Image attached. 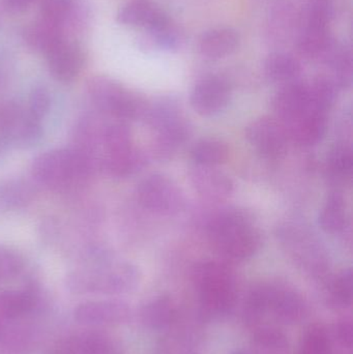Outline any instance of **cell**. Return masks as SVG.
<instances>
[{"label": "cell", "mask_w": 353, "mask_h": 354, "mask_svg": "<svg viewBox=\"0 0 353 354\" xmlns=\"http://www.w3.org/2000/svg\"><path fill=\"white\" fill-rule=\"evenodd\" d=\"M153 132V151L159 159L165 160L188 142L192 135V126L182 113L158 127Z\"/></svg>", "instance_id": "cell-17"}, {"label": "cell", "mask_w": 353, "mask_h": 354, "mask_svg": "<svg viewBox=\"0 0 353 354\" xmlns=\"http://www.w3.org/2000/svg\"><path fill=\"white\" fill-rule=\"evenodd\" d=\"M318 224L323 232L340 235L345 232L350 224L347 206L340 192H332L327 196L318 216Z\"/></svg>", "instance_id": "cell-21"}, {"label": "cell", "mask_w": 353, "mask_h": 354, "mask_svg": "<svg viewBox=\"0 0 353 354\" xmlns=\"http://www.w3.org/2000/svg\"><path fill=\"white\" fill-rule=\"evenodd\" d=\"M325 171L332 180L337 183H344L352 178L353 153L350 145L338 143L330 149L325 159Z\"/></svg>", "instance_id": "cell-30"}, {"label": "cell", "mask_w": 353, "mask_h": 354, "mask_svg": "<svg viewBox=\"0 0 353 354\" xmlns=\"http://www.w3.org/2000/svg\"><path fill=\"white\" fill-rule=\"evenodd\" d=\"M246 137L251 147L265 159L280 160L287 153V132L275 118L265 116L253 120L247 127Z\"/></svg>", "instance_id": "cell-8"}, {"label": "cell", "mask_w": 353, "mask_h": 354, "mask_svg": "<svg viewBox=\"0 0 353 354\" xmlns=\"http://www.w3.org/2000/svg\"><path fill=\"white\" fill-rule=\"evenodd\" d=\"M75 319L87 326H117L130 319L131 308L117 299L86 301L75 309Z\"/></svg>", "instance_id": "cell-10"}, {"label": "cell", "mask_w": 353, "mask_h": 354, "mask_svg": "<svg viewBox=\"0 0 353 354\" xmlns=\"http://www.w3.org/2000/svg\"><path fill=\"white\" fill-rule=\"evenodd\" d=\"M231 354H252L251 351H246V349H238V351H234Z\"/></svg>", "instance_id": "cell-41"}, {"label": "cell", "mask_w": 353, "mask_h": 354, "mask_svg": "<svg viewBox=\"0 0 353 354\" xmlns=\"http://www.w3.org/2000/svg\"><path fill=\"white\" fill-rule=\"evenodd\" d=\"M252 354H288L289 341L279 328L259 326L254 328L252 336Z\"/></svg>", "instance_id": "cell-25"}, {"label": "cell", "mask_w": 353, "mask_h": 354, "mask_svg": "<svg viewBox=\"0 0 353 354\" xmlns=\"http://www.w3.org/2000/svg\"><path fill=\"white\" fill-rule=\"evenodd\" d=\"M147 163V158L140 149L133 145L115 153L105 156L99 161V169L115 178H126L139 174Z\"/></svg>", "instance_id": "cell-18"}, {"label": "cell", "mask_w": 353, "mask_h": 354, "mask_svg": "<svg viewBox=\"0 0 353 354\" xmlns=\"http://www.w3.org/2000/svg\"><path fill=\"white\" fill-rule=\"evenodd\" d=\"M269 313V284H261L251 289L245 299L242 320L248 328L260 326Z\"/></svg>", "instance_id": "cell-27"}, {"label": "cell", "mask_w": 353, "mask_h": 354, "mask_svg": "<svg viewBox=\"0 0 353 354\" xmlns=\"http://www.w3.org/2000/svg\"><path fill=\"white\" fill-rule=\"evenodd\" d=\"M37 305L32 292L24 290H6L0 292V320L17 319L30 313Z\"/></svg>", "instance_id": "cell-26"}, {"label": "cell", "mask_w": 353, "mask_h": 354, "mask_svg": "<svg viewBox=\"0 0 353 354\" xmlns=\"http://www.w3.org/2000/svg\"><path fill=\"white\" fill-rule=\"evenodd\" d=\"M140 282L135 264L103 253L68 274L66 287L74 295H122L136 290Z\"/></svg>", "instance_id": "cell-1"}, {"label": "cell", "mask_w": 353, "mask_h": 354, "mask_svg": "<svg viewBox=\"0 0 353 354\" xmlns=\"http://www.w3.org/2000/svg\"><path fill=\"white\" fill-rule=\"evenodd\" d=\"M283 126L292 142L300 147H312L321 142L327 133V113L310 108Z\"/></svg>", "instance_id": "cell-16"}, {"label": "cell", "mask_w": 353, "mask_h": 354, "mask_svg": "<svg viewBox=\"0 0 353 354\" xmlns=\"http://www.w3.org/2000/svg\"><path fill=\"white\" fill-rule=\"evenodd\" d=\"M23 37L27 47L47 55L55 46L66 39V35L60 25L41 17L25 28Z\"/></svg>", "instance_id": "cell-19"}, {"label": "cell", "mask_w": 353, "mask_h": 354, "mask_svg": "<svg viewBox=\"0 0 353 354\" xmlns=\"http://www.w3.org/2000/svg\"><path fill=\"white\" fill-rule=\"evenodd\" d=\"M33 191L28 183L10 181L0 185V206L6 208L20 207L32 197Z\"/></svg>", "instance_id": "cell-35"}, {"label": "cell", "mask_w": 353, "mask_h": 354, "mask_svg": "<svg viewBox=\"0 0 353 354\" xmlns=\"http://www.w3.org/2000/svg\"><path fill=\"white\" fill-rule=\"evenodd\" d=\"M308 307L304 297L294 289L269 284V313L287 326L300 324L306 317Z\"/></svg>", "instance_id": "cell-13"}, {"label": "cell", "mask_w": 353, "mask_h": 354, "mask_svg": "<svg viewBox=\"0 0 353 354\" xmlns=\"http://www.w3.org/2000/svg\"><path fill=\"white\" fill-rule=\"evenodd\" d=\"M149 35L151 41L161 49L171 51L180 47V35L172 22L168 23L161 28L151 31Z\"/></svg>", "instance_id": "cell-37"}, {"label": "cell", "mask_w": 353, "mask_h": 354, "mask_svg": "<svg viewBox=\"0 0 353 354\" xmlns=\"http://www.w3.org/2000/svg\"><path fill=\"white\" fill-rule=\"evenodd\" d=\"M231 97V87L223 77L207 75L199 79L191 91L190 103L201 116L218 115L227 107Z\"/></svg>", "instance_id": "cell-9"}, {"label": "cell", "mask_w": 353, "mask_h": 354, "mask_svg": "<svg viewBox=\"0 0 353 354\" xmlns=\"http://www.w3.org/2000/svg\"><path fill=\"white\" fill-rule=\"evenodd\" d=\"M97 170L93 160L76 147L41 153L31 166L35 181L56 192L82 189Z\"/></svg>", "instance_id": "cell-3"}, {"label": "cell", "mask_w": 353, "mask_h": 354, "mask_svg": "<svg viewBox=\"0 0 353 354\" xmlns=\"http://www.w3.org/2000/svg\"><path fill=\"white\" fill-rule=\"evenodd\" d=\"M332 71L331 78L339 88L350 86L352 81V55L350 48L335 43L325 58Z\"/></svg>", "instance_id": "cell-31"}, {"label": "cell", "mask_w": 353, "mask_h": 354, "mask_svg": "<svg viewBox=\"0 0 353 354\" xmlns=\"http://www.w3.org/2000/svg\"><path fill=\"white\" fill-rule=\"evenodd\" d=\"M139 204L157 216H173L184 206V195L175 181L164 174H151L139 183Z\"/></svg>", "instance_id": "cell-7"}, {"label": "cell", "mask_w": 353, "mask_h": 354, "mask_svg": "<svg viewBox=\"0 0 353 354\" xmlns=\"http://www.w3.org/2000/svg\"><path fill=\"white\" fill-rule=\"evenodd\" d=\"M24 268V259L20 253L0 245V281L14 278Z\"/></svg>", "instance_id": "cell-36"}, {"label": "cell", "mask_w": 353, "mask_h": 354, "mask_svg": "<svg viewBox=\"0 0 353 354\" xmlns=\"http://www.w3.org/2000/svg\"><path fill=\"white\" fill-rule=\"evenodd\" d=\"M51 107V97L49 91L44 87H37L33 89L29 97L28 110L31 115L41 120L47 115Z\"/></svg>", "instance_id": "cell-38"}, {"label": "cell", "mask_w": 353, "mask_h": 354, "mask_svg": "<svg viewBox=\"0 0 353 354\" xmlns=\"http://www.w3.org/2000/svg\"><path fill=\"white\" fill-rule=\"evenodd\" d=\"M240 44L238 31L229 27H218L205 31L199 39L201 55L209 59H220L236 51Z\"/></svg>", "instance_id": "cell-20"}, {"label": "cell", "mask_w": 353, "mask_h": 354, "mask_svg": "<svg viewBox=\"0 0 353 354\" xmlns=\"http://www.w3.org/2000/svg\"><path fill=\"white\" fill-rule=\"evenodd\" d=\"M175 315V306L172 299L167 295H160L143 306L140 320L149 330L161 332L171 326Z\"/></svg>", "instance_id": "cell-23"}, {"label": "cell", "mask_w": 353, "mask_h": 354, "mask_svg": "<svg viewBox=\"0 0 353 354\" xmlns=\"http://www.w3.org/2000/svg\"><path fill=\"white\" fill-rule=\"evenodd\" d=\"M193 281L203 317L219 319L232 313L238 301V287L233 272L225 263L200 262L193 270Z\"/></svg>", "instance_id": "cell-4"}, {"label": "cell", "mask_w": 353, "mask_h": 354, "mask_svg": "<svg viewBox=\"0 0 353 354\" xmlns=\"http://www.w3.org/2000/svg\"><path fill=\"white\" fill-rule=\"evenodd\" d=\"M273 108L282 124L296 120L307 110L314 108L309 97L308 84L296 81L283 85L274 97Z\"/></svg>", "instance_id": "cell-14"}, {"label": "cell", "mask_w": 353, "mask_h": 354, "mask_svg": "<svg viewBox=\"0 0 353 354\" xmlns=\"http://www.w3.org/2000/svg\"><path fill=\"white\" fill-rule=\"evenodd\" d=\"M87 93L95 107L104 115L124 122L144 120L149 103L113 79L93 77L87 83Z\"/></svg>", "instance_id": "cell-5"}, {"label": "cell", "mask_w": 353, "mask_h": 354, "mask_svg": "<svg viewBox=\"0 0 353 354\" xmlns=\"http://www.w3.org/2000/svg\"><path fill=\"white\" fill-rule=\"evenodd\" d=\"M46 58L50 74L61 83L73 82L84 68L85 55L82 47L68 37L55 46Z\"/></svg>", "instance_id": "cell-11"}, {"label": "cell", "mask_w": 353, "mask_h": 354, "mask_svg": "<svg viewBox=\"0 0 353 354\" xmlns=\"http://www.w3.org/2000/svg\"><path fill=\"white\" fill-rule=\"evenodd\" d=\"M352 270L347 268L336 274L327 283V304L331 309L341 311L352 307Z\"/></svg>", "instance_id": "cell-28"}, {"label": "cell", "mask_w": 353, "mask_h": 354, "mask_svg": "<svg viewBox=\"0 0 353 354\" xmlns=\"http://www.w3.org/2000/svg\"><path fill=\"white\" fill-rule=\"evenodd\" d=\"M332 340L335 341L341 348L352 351L353 343V324L350 317H344L334 324L332 330Z\"/></svg>", "instance_id": "cell-39"}, {"label": "cell", "mask_w": 353, "mask_h": 354, "mask_svg": "<svg viewBox=\"0 0 353 354\" xmlns=\"http://www.w3.org/2000/svg\"><path fill=\"white\" fill-rule=\"evenodd\" d=\"M39 1V0H2V4L6 10L17 14V12H25L32 4Z\"/></svg>", "instance_id": "cell-40"}, {"label": "cell", "mask_w": 353, "mask_h": 354, "mask_svg": "<svg viewBox=\"0 0 353 354\" xmlns=\"http://www.w3.org/2000/svg\"><path fill=\"white\" fill-rule=\"evenodd\" d=\"M61 354H113L111 344L103 336L95 334L82 335L68 341Z\"/></svg>", "instance_id": "cell-34"}, {"label": "cell", "mask_w": 353, "mask_h": 354, "mask_svg": "<svg viewBox=\"0 0 353 354\" xmlns=\"http://www.w3.org/2000/svg\"><path fill=\"white\" fill-rule=\"evenodd\" d=\"M279 237L282 245L303 268L315 276L325 274L329 259L325 248L307 227L288 223L280 228Z\"/></svg>", "instance_id": "cell-6"}, {"label": "cell", "mask_w": 353, "mask_h": 354, "mask_svg": "<svg viewBox=\"0 0 353 354\" xmlns=\"http://www.w3.org/2000/svg\"><path fill=\"white\" fill-rule=\"evenodd\" d=\"M190 181L196 193L209 202H223L234 192L233 181L218 167L193 165Z\"/></svg>", "instance_id": "cell-12"}, {"label": "cell", "mask_w": 353, "mask_h": 354, "mask_svg": "<svg viewBox=\"0 0 353 354\" xmlns=\"http://www.w3.org/2000/svg\"><path fill=\"white\" fill-rule=\"evenodd\" d=\"M207 236L218 253L233 261L250 259L263 243L260 230L252 216L240 209L216 214L207 224Z\"/></svg>", "instance_id": "cell-2"}, {"label": "cell", "mask_w": 353, "mask_h": 354, "mask_svg": "<svg viewBox=\"0 0 353 354\" xmlns=\"http://www.w3.org/2000/svg\"><path fill=\"white\" fill-rule=\"evenodd\" d=\"M116 20L124 26L143 28L147 32L170 22L169 17L149 0H133L118 10Z\"/></svg>", "instance_id": "cell-15"}, {"label": "cell", "mask_w": 353, "mask_h": 354, "mask_svg": "<svg viewBox=\"0 0 353 354\" xmlns=\"http://www.w3.org/2000/svg\"><path fill=\"white\" fill-rule=\"evenodd\" d=\"M298 354H335L331 334L321 324L311 326L300 339Z\"/></svg>", "instance_id": "cell-33"}, {"label": "cell", "mask_w": 353, "mask_h": 354, "mask_svg": "<svg viewBox=\"0 0 353 354\" xmlns=\"http://www.w3.org/2000/svg\"><path fill=\"white\" fill-rule=\"evenodd\" d=\"M309 97L315 109L329 114L337 101L339 86L330 76H319L308 84Z\"/></svg>", "instance_id": "cell-32"}, {"label": "cell", "mask_w": 353, "mask_h": 354, "mask_svg": "<svg viewBox=\"0 0 353 354\" xmlns=\"http://www.w3.org/2000/svg\"><path fill=\"white\" fill-rule=\"evenodd\" d=\"M265 74L271 82L283 86L300 81L302 64L292 54L273 52L265 59Z\"/></svg>", "instance_id": "cell-22"}, {"label": "cell", "mask_w": 353, "mask_h": 354, "mask_svg": "<svg viewBox=\"0 0 353 354\" xmlns=\"http://www.w3.org/2000/svg\"><path fill=\"white\" fill-rule=\"evenodd\" d=\"M41 17L60 25L66 32L68 25H76L80 20L79 3L77 0H39Z\"/></svg>", "instance_id": "cell-29"}, {"label": "cell", "mask_w": 353, "mask_h": 354, "mask_svg": "<svg viewBox=\"0 0 353 354\" xmlns=\"http://www.w3.org/2000/svg\"><path fill=\"white\" fill-rule=\"evenodd\" d=\"M228 156L229 149L227 145L217 138L200 139L190 149L193 165L204 167H219L227 161Z\"/></svg>", "instance_id": "cell-24"}]
</instances>
